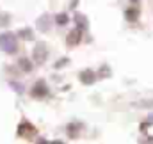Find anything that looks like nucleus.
<instances>
[{
	"mask_svg": "<svg viewBox=\"0 0 153 144\" xmlns=\"http://www.w3.org/2000/svg\"><path fill=\"white\" fill-rule=\"evenodd\" d=\"M0 48L5 53H16L18 52V43H16V36L13 32H5L0 34Z\"/></svg>",
	"mask_w": 153,
	"mask_h": 144,
	"instance_id": "obj_1",
	"label": "nucleus"
},
{
	"mask_svg": "<svg viewBox=\"0 0 153 144\" xmlns=\"http://www.w3.org/2000/svg\"><path fill=\"white\" fill-rule=\"evenodd\" d=\"M46 94H48V87H46V84H45L43 80L36 82V85L32 87V96H36V98H45Z\"/></svg>",
	"mask_w": 153,
	"mask_h": 144,
	"instance_id": "obj_2",
	"label": "nucleus"
},
{
	"mask_svg": "<svg viewBox=\"0 0 153 144\" xmlns=\"http://www.w3.org/2000/svg\"><path fill=\"white\" fill-rule=\"evenodd\" d=\"M80 80H82V84L91 85V84H94V80H96V73L93 71V70H84V71L80 73Z\"/></svg>",
	"mask_w": 153,
	"mask_h": 144,
	"instance_id": "obj_3",
	"label": "nucleus"
},
{
	"mask_svg": "<svg viewBox=\"0 0 153 144\" xmlns=\"http://www.w3.org/2000/svg\"><path fill=\"white\" fill-rule=\"evenodd\" d=\"M34 59H36V62H45L46 61V46L45 45H38L34 48Z\"/></svg>",
	"mask_w": 153,
	"mask_h": 144,
	"instance_id": "obj_4",
	"label": "nucleus"
},
{
	"mask_svg": "<svg viewBox=\"0 0 153 144\" xmlns=\"http://www.w3.org/2000/svg\"><path fill=\"white\" fill-rule=\"evenodd\" d=\"M80 36H82V29L76 27L75 30H71V32L68 34V45H70V46L78 45V43H80Z\"/></svg>",
	"mask_w": 153,
	"mask_h": 144,
	"instance_id": "obj_5",
	"label": "nucleus"
},
{
	"mask_svg": "<svg viewBox=\"0 0 153 144\" xmlns=\"http://www.w3.org/2000/svg\"><path fill=\"white\" fill-rule=\"evenodd\" d=\"M25 132H27V134H36V128H34L29 121H22V125L18 126V135H20V137H23V135H25Z\"/></svg>",
	"mask_w": 153,
	"mask_h": 144,
	"instance_id": "obj_6",
	"label": "nucleus"
},
{
	"mask_svg": "<svg viewBox=\"0 0 153 144\" xmlns=\"http://www.w3.org/2000/svg\"><path fill=\"white\" fill-rule=\"evenodd\" d=\"M18 64H20V68H22L23 71H27V73L32 71V68H34V66H32V62H30V59H27V57H22Z\"/></svg>",
	"mask_w": 153,
	"mask_h": 144,
	"instance_id": "obj_7",
	"label": "nucleus"
},
{
	"mask_svg": "<svg viewBox=\"0 0 153 144\" xmlns=\"http://www.w3.org/2000/svg\"><path fill=\"white\" fill-rule=\"evenodd\" d=\"M18 36L22 39L30 41V39H34V32H32V29H22V30H18Z\"/></svg>",
	"mask_w": 153,
	"mask_h": 144,
	"instance_id": "obj_8",
	"label": "nucleus"
},
{
	"mask_svg": "<svg viewBox=\"0 0 153 144\" xmlns=\"http://www.w3.org/2000/svg\"><path fill=\"white\" fill-rule=\"evenodd\" d=\"M75 20H76V25H78V29H85V27H87V18H85V16H82V14H76Z\"/></svg>",
	"mask_w": 153,
	"mask_h": 144,
	"instance_id": "obj_9",
	"label": "nucleus"
},
{
	"mask_svg": "<svg viewBox=\"0 0 153 144\" xmlns=\"http://www.w3.org/2000/svg\"><path fill=\"white\" fill-rule=\"evenodd\" d=\"M125 16H126V20L134 22V20H137V16H139V11H137V9H128V11L125 13Z\"/></svg>",
	"mask_w": 153,
	"mask_h": 144,
	"instance_id": "obj_10",
	"label": "nucleus"
},
{
	"mask_svg": "<svg viewBox=\"0 0 153 144\" xmlns=\"http://www.w3.org/2000/svg\"><path fill=\"white\" fill-rule=\"evenodd\" d=\"M55 23H57V25H66V23H68V14H64V13L55 14Z\"/></svg>",
	"mask_w": 153,
	"mask_h": 144,
	"instance_id": "obj_11",
	"label": "nucleus"
},
{
	"mask_svg": "<svg viewBox=\"0 0 153 144\" xmlns=\"http://www.w3.org/2000/svg\"><path fill=\"white\" fill-rule=\"evenodd\" d=\"M78 130H80V125H70V126H68V134H70V137H73V139H75Z\"/></svg>",
	"mask_w": 153,
	"mask_h": 144,
	"instance_id": "obj_12",
	"label": "nucleus"
},
{
	"mask_svg": "<svg viewBox=\"0 0 153 144\" xmlns=\"http://www.w3.org/2000/svg\"><path fill=\"white\" fill-rule=\"evenodd\" d=\"M9 23V14H0V25H7Z\"/></svg>",
	"mask_w": 153,
	"mask_h": 144,
	"instance_id": "obj_13",
	"label": "nucleus"
},
{
	"mask_svg": "<svg viewBox=\"0 0 153 144\" xmlns=\"http://www.w3.org/2000/svg\"><path fill=\"white\" fill-rule=\"evenodd\" d=\"M68 62H70L68 59H61V61H57V62H55V68H62V66H64V64H68Z\"/></svg>",
	"mask_w": 153,
	"mask_h": 144,
	"instance_id": "obj_14",
	"label": "nucleus"
},
{
	"mask_svg": "<svg viewBox=\"0 0 153 144\" xmlns=\"http://www.w3.org/2000/svg\"><path fill=\"white\" fill-rule=\"evenodd\" d=\"M132 2H137V0H132Z\"/></svg>",
	"mask_w": 153,
	"mask_h": 144,
	"instance_id": "obj_15",
	"label": "nucleus"
}]
</instances>
